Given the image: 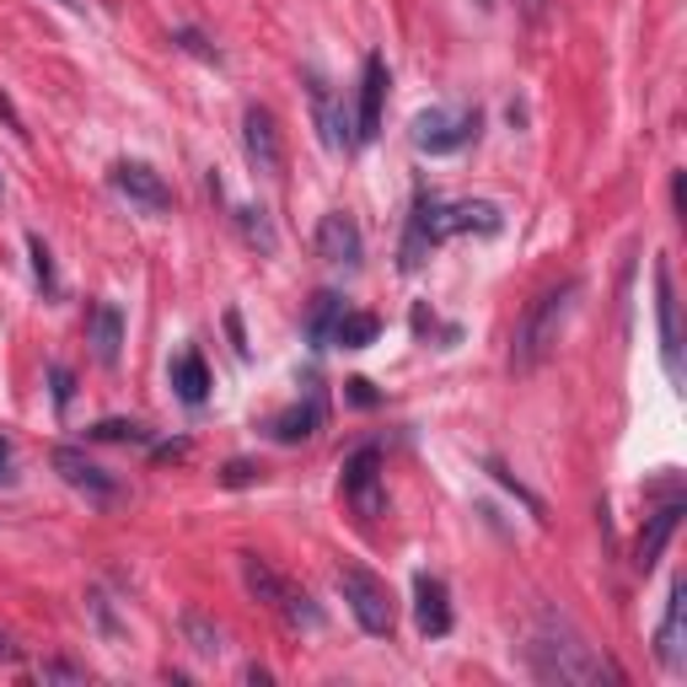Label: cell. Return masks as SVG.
<instances>
[{"mask_svg": "<svg viewBox=\"0 0 687 687\" xmlns=\"http://www.w3.org/2000/svg\"><path fill=\"white\" fill-rule=\"evenodd\" d=\"M446 237H451V226H446V204L436 200V194H419V200H414V215H408V232H404V253H398L404 275H419L425 258H430Z\"/></svg>", "mask_w": 687, "mask_h": 687, "instance_id": "5b68a950", "label": "cell"}, {"mask_svg": "<svg viewBox=\"0 0 687 687\" xmlns=\"http://www.w3.org/2000/svg\"><path fill=\"white\" fill-rule=\"evenodd\" d=\"M479 108H425L419 119H414V151H425V157H451V151H462V146H473L479 140Z\"/></svg>", "mask_w": 687, "mask_h": 687, "instance_id": "277c9868", "label": "cell"}, {"mask_svg": "<svg viewBox=\"0 0 687 687\" xmlns=\"http://www.w3.org/2000/svg\"><path fill=\"white\" fill-rule=\"evenodd\" d=\"M119 350H124V312L114 301H97L92 307V355L103 365H119Z\"/></svg>", "mask_w": 687, "mask_h": 687, "instance_id": "ac0fdd59", "label": "cell"}, {"mask_svg": "<svg viewBox=\"0 0 687 687\" xmlns=\"http://www.w3.org/2000/svg\"><path fill=\"white\" fill-rule=\"evenodd\" d=\"M86 436H92V441H114V446H151V430L135 425V419H103V425H92Z\"/></svg>", "mask_w": 687, "mask_h": 687, "instance_id": "4316f807", "label": "cell"}, {"mask_svg": "<svg viewBox=\"0 0 687 687\" xmlns=\"http://www.w3.org/2000/svg\"><path fill=\"white\" fill-rule=\"evenodd\" d=\"M39 677L43 683H86V672L82 666H71V661H43Z\"/></svg>", "mask_w": 687, "mask_h": 687, "instance_id": "1f68e13d", "label": "cell"}, {"mask_svg": "<svg viewBox=\"0 0 687 687\" xmlns=\"http://www.w3.org/2000/svg\"><path fill=\"white\" fill-rule=\"evenodd\" d=\"M323 430V393H307V404H290L285 414L269 419V436L280 446H301Z\"/></svg>", "mask_w": 687, "mask_h": 687, "instance_id": "e0dca14e", "label": "cell"}, {"mask_svg": "<svg viewBox=\"0 0 687 687\" xmlns=\"http://www.w3.org/2000/svg\"><path fill=\"white\" fill-rule=\"evenodd\" d=\"M344 387H350V404L376 408V393H371V382H365V376H355V382H344Z\"/></svg>", "mask_w": 687, "mask_h": 687, "instance_id": "e575fe53", "label": "cell"}, {"mask_svg": "<svg viewBox=\"0 0 687 687\" xmlns=\"http://www.w3.org/2000/svg\"><path fill=\"white\" fill-rule=\"evenodd\" d=\"M479 6H484V11H489V6H494V0H479Z\"/></svg>", "mask_w": 687, "mask_h": 687, "instance_id": "74e56055", "label": "cell"}, {"mask_svg": "<svg viewBox=\"0 0 687 687\" xmlns=\"http://www.w3.org/2000/svg\"><path fill=\"white\" fill-rule=\"evenodd\" d=\"M387 60L382 54H365V71H361V108H355V146H371L382 135V114H387Z\"/></svg>", "mask_w": 687, "mask_h": 687, "instance_id": "8fae6325", "label": "cell"}, {"mask_svg": "<svg viewBox=\"0 0 687 687\" xmlns=\"http://www.w3.org/2000/svg\"><path fill=\"white\" fill-rule=\"evenodd\" d=\"M258 479H264L258 462H226V473H221V484L226 489H247V484H258Z\"/></svg>", "mask_w": 687, "mask_h": 687, "instance_id": "4dcf8cb0", "label": "cell"}, {"mask_svg": "<svg viewBox=\"0 0 687 687\" xmlns=\"http://www.w3.org/2000/svg\"><path fill=\"white\" fill-rule=\"evenodd\" d=\"M275 618H280L285 629H307V634H318L323 629V607L312 602L307 591H296V586H285V597H280V607H275Z\"/></svg>", "mask_w": 687, "mask_h": 687, "instance_id": "44dd1931", "label": "cell"}, {"mask_svg": "<svg viewBox=\"0 0 687 687\" xmlns=\"http://www.w3.org/2000/svg\"><path fill=\"white\" fill-rule=\"evenodd\" d=\"M11 484H17V451L0 436V489H11Z\"/></svg>", "mask_w": 687, "mask_h": 687, "instance_id": "836d02e7", "label": "cell"}, {"mask_svg": "<svg viewBox=\"0 0 687 687\" xmlns=\"http://www.w3.org/2000/svg\"><path fill=\"white\" fill-rule=\"evenodd\" d=\"M339 591H344V602H350V612H355V623H361L371 640H393V629H398V607H393V591H387L382 575L350 565V569H339Z\"/></svg>", "mask_w": 687, "mask_h": 687, "instance_id": "3957f363", "label": "cell"}, {"mask_svg": "<svg viewBox=\"0 0 687 687\" xmlns=\"http://www.w3.org/2000/svg\"><path fill=\"white\" fill-rule=\"evenodd\" d=\"M683 602H687V580H672V591H666V618H661V629H655V655H661V666L666 672H683Z\"/></svg>", "mask_w": 687, "mask_h": 687, "instance_id": "2e32d148", "label": "cell"}, {"mask_svg": "<svg viewBox=\"0 0 687 687\" xmlns=\"http://www.w3.org/2000/svg\"><path fill=\"white\" fill-rule=\"evenodd\" d=\"M339 318H344V301H339L333 290H323V296L312 301V318H307V339H312L318 350H328V344H333V328H339Z\"/></svg>", "mask_w": 687, "mask_h": 687, "instance_id": "d4e9b609", "label": "cell"}, {"mask_svg": "<svg viewBox=\"0 0 687 687\" xmlns=\"http://www.w3.org/2000/svg\"><path fill=\"white\" fill-rule=\"evenodd\" d=\"M172 39H178V49H189V54H200L204 65H221V49H210V39H204L200 28H178Z\"/></svg>", "mask_w": 687, "mask_h": 687, "instance_id": "f1b7e54d", "label": "cell"}, {"mask_svg": "<svg viewBox=\"0 0 687 687\" xmlns=\"http://www.w3.org/2000/svg\"><path fill=\"white\" fill-rule=\"evenodd\" d=\"M172 393L189 408H200L204 398H210V365H204L200 350H183V355L172 361Z\"/></svg>", "mask_w": 687, "mask_h": 687, "instance_id": "d6986e66", "label": "cell"}, {"mask_svg": "<svg viewBox=\"0 0 687 687\" xmlns=\"http://www.w3.org/2000/svg\"><path fill=\"white\" fill-rule=\"evenodd\" d=\"M344 500L361 522H376L387 516V489H382V451L376 446H361L350 462H344Z\"/></svg>", "mask_w": 687, "mask_h": 687, "instance_id": "8992f818", "label": "cell"}, {"mask_svg": "<svg viewBox=\"0 0 687 687\" xmlns=\"http://www.w3.org/2000/svg\"><path fill=\"white\" fill-rule=\"evenodd\" d=\"M54 473L76 489L86 505H103V511L119 505V494H124L119 479H114L108 468H97V462H92L86 451H76V446H54Z\"/></svg>", "mask_w": 687, "mask_h": 687, "instance_id": "52a82bcc", "label": "cell"}, {"mask_svg": "<svg viewBox=\"0 0 687 687\" xmlns=\"http://www.w3.org/2000/svg\"><path fill=\"white\" fill-rule=\"evenodd\" d=\"M28 258H33V280H39L43 296H54L60 290V280H54V253H49V243H43L39 232L28 237Z\"/></svg>", "mask_w": 687, "mask_h": 687, "instance_id": "83f0119b", "label": "cell"}, {"mask_svg": "<svg viewBox=\"0 0 687 687\" xmlns=\"http://www.w3.org/2000/svg\"><path fill=\"white\" fill-rule=\"evenodd\" d=\"M243 580H247V591H253V597H258V602L269 607V612H275V607H280L285 586H290V580H280V575H275V569L264 565V559H258V554H243Z\"/></svg>", "mask_w": 687, "mask_h": 687, "instance_id": "603a6c76", "label": "cell"}, {"mask_svg": "<svg viewBox=\"0 0 687 687\" xmlns=\"http://www.w3.org/2000/svg\"><path fill=\"white\" fill-rule=\"evenodd\" d=\"M0 661H17V645H11L6 634H0Z\"/></svg>", "mask_w": 687, "mask_h": 687, "instance_id": "8d00e7d4", "label": "cell"}, {"mask_svg": "<svg viewBox=\"0 0 687 687\" xmlns=\"http://www.w3.org/2000/svg\"><path fill=\"white\" fill-rule=\"evenodd\" d=\"M307 82V97H312V124H318V140H323V151H355V124H350V108L333 97V86H328L323 71H307L301 76Z\"/></svg>", "mask_w": 687, "mask_h": 687, "instance_id": "ba28073f", "label": "cell"}, {"mask_svg": "<svg viewBox=\"0 0 687 687\" xmlns=\"http://www.w3.org/2000/svg\"><path fill=\"white\" fill-rule=\"evenodd\" d=\"M672 210H677V221H683V172L672 178Z\"/></svg>", "mask_w": 687, "mask_h": 687, "instance_id": "d590c367", "label": "cell"}, {"mask_svg": "<svg viewBox=\"0 0 687 687\" xmlns=\"http://www.w3.org/2000/svg\"><path fill=\"white\" fill-rule=\"evenodd\" d=\"M683 500H666L661 511H650L645 526H640V543H634V569L650 575V569L661 565V554H666V543L677 537V526H683Z\"/></svg>", "mask_w": 687, "mask_h": 687, "instance_id": "4fadbf2b", "label": "cell"}, {"mask_svg": "<svg viewBox=\"0 0 687 687\" xmlns=\"http://www.w3.org/2000/svg\"><path fill=\"white\" fill-rule=\"evenodd\" d=\"M655 328H661V365L672 382H683V328H677V285L672 264H655Z\"/></svg>", "mask_w": 687, "mask_h": 687, "instance_id": "30bf717a", "label": "cell"}, {"mask_svg": "<svg viewBox=\"0 0 687 687\" xmlns=\"http://www.w3.org/2000/svg\"><path fill=\"white\" fill-rule=\"evenodd\" d=\"M0 194H6V183H0Z\"/></svg>", "mask_w": 687, "mask_h": 687, "instance_id": "f35d334b", "label": "cell"}, {"mask_svg": "<svg viewBox=\"0 0 687 687\" xmlns=\"http://www.w3.org/2000/svg\"><path fill=\"white\" fill-rule=\"evenodd\" d=\"M243 151H247V167H253L258 178H280L285 172L280 119H275L264 103H253V108L243 114Z\"/></svg>", "mask_w": 687, "mask_h": 687, "instance_id": "9c48e42d", "label": "cell"}, {"mask_svg": "<svg viewBox=\"0 0 687 687\" xmlns=\"http://www.w3.org/2000/svg\"><path fill=\"white\" fill-rule=\"evenodd\" d=\"M532 672L543 683H565V687H597V683H618V672L607 666L597 650L586 645L569 623H543V634L532 640Z\"/></svg>", "mask_w": 687, "mask_h": 687, "instance_id": "6da1fadb", "label": "cell"}, {"mask_svg": "<svg viewBox=\"0 0 687 687\" xmlns=\"http://www.w3.org/2000/svg\"><path fill=\"white\" fill-rule=\"evenodd\" d=\"M446 226H451V237L457 232H479V237H494L500 226H505V215L494 210L489 200H468V204H446Z\"/></svg>", "mask_w": 687, "mask_h": 687, "instance_id": "ffe728a7", "label": "cell"}, {"mask_svg": "<svg viewBox=\"0 0 687 687\" xmlns=\"http://www.w3.org/2000/svg\"><path fill=\"white\" fill-rule=\"evenodd\" d=\"M318 253H323L328 264H344V269H355L365 258V237L361 226H355V215H344V210H328L323 221H318Z\"/></svg>", "mask_w": 687, "mask_h": 687, "instance_id": "9a60e30c", "label": "cell"}, {"mask_svg": "<svg viewBox=\"0 0 687 687\" xmlns=\"http://www.w3.org/2000/svg\"><path fill=\"white\" fill-rule=\"evenodd\" d=\"M575 296H580V280H559V285H548L537 301H526L522 323H516V339H511V365H516L522 376L554 355L569 312H575Z\"/></svg>", "mask_w": 687, "mask_h": 687, "instance_id": "7a4b0ae2", "label": "cell"}, {"mask_svg": "<svg viewBox=\"0 0 687 687\" xmlns=\"http://www.w3.org/2000/svg\"><path fill=\"white\" fill-rule=\"evenodd\" d=\"M114 189L129 204H140V210H157V215L172 210V183L151 162H119L114 167Z\"/></svg>", "mask_w": 687, "mask_h": 687, "instance_id": "7c38bea8", "label": "cell"}, {"mask_svg": "<svg viewBox=\"0 0 687 687\" xmlns=\"http://www.w3.org/2000/svg\"><path fill=\"white\" fill-rule=\"evenodd\" d=\"M237 232H243L247 247H258L264 258H269V253H280L275 221H269V210H264V204H243V210H237Z\"/></svg>", "mask_w": 687, "mask_h": 687, "instance_id": "cb8c5ba5", "label": "cell"}, {"mask_svg": "<svg viewBox=\"0 0 687 687\" xmlns=\"http://www.w3.org/2000/svg\"><path fill=\"white\" fill-rule=\"evenodd\" d=\"M49 382H54V408L65 414V408H71V398H76V376H71L65 365H49Z\"/></svg>", "mask_w": 687, "mask_h": 687, "instance_id": "f546056e", "label": "cell"}, {"mask_svg": "<svg viewBox=\"0 0 687 687\" xmlns=\"http://www.w3.org/2000/svg\"><path fill=\"white\" fill-rule=\"evenodd\" d=\"M382 339V318L376 312H344L339 328H333V344L339 350H371Z\"/></svg>", "mask_w": 687, "mask_h": 687, "instance_id": "7402d4cb", "label": "cell"}, {"mask_svg": "<svg viewBox=\"0 0 687 687\" xmlns=\"http://www.w3.org/2000/svg\"><path fill=\"white\" fill-rule=\"evenodd\" d=\"M183 640H189V650H194V655H221V650H226L221 629H215L204 612H183Z\"/></svg>", "mask_w": 687, "mask_h": 687, "instance_id": "484cf974", "label": "cell"}, {"mask_svg": "<svg viewBox=\"0 0 687 687\" xmlns=\"http://www.w3.org/2000/svg\"><path fill=\"white\" fill-rule=\"evenodd\" d=\"M0 124H6V129H11L17 140H28V124H22V114H17V103H11L6 92H0Z\"/></svg>", "mask_w": 687, "mask_h": 687, "instance_id": "d6a6232c", "label": "cell"}, {"mask_svg": "<svg viewBox=\"0 0 687 687\" xmlns=\"http://www.w3.org/2000/svg\"><path fill=\"white\" fill-rule=\"evenodd\" d=\"M414 623L425 640H446L451 634V597H446L441 575H414Z\"/></svg>", "mask_w": 687, "mask_h": 687, "instance_id": "5bb4252c", "label": "cell"}]
</instances>
